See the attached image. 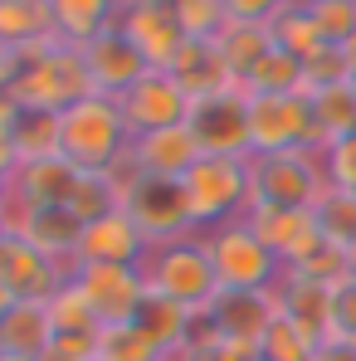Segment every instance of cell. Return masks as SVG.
Masks as SVG:
<instances>
[{
	"label": "cell",
	"instance_id": "8d00e7d4",
	"mask_svg": "<svg viewBox=\"0 0 356 361\" xmlns=\"http://www.w3.org/2000/svg\"><path fill=\"white\" fill-rule=\"evenodd\" d=\"M180 25H185V39H215L230 25V10H225V0H185Z\"/></svg>",
	"mask_w": 356,
	"mask_h": 361
},
{
	"label": "cell",
	"instance_id": "bcb514c9",
	"mask_svg": "<svg viewBox=\"0 0 356 361\" xmlns=\"http://www.w3.org/2000/svg\"><path fill=\"white\" fill-rule=\"evenodd\" d=\"M15 302H20V298H15V293H10V288H5V279H0V317H5V312H10V307H15Z\"/></svg>",
	"mask_w": 356,
	"mask_h": 361
},
{
	"label": "cell",
	"instance_id": "ffe728a7",
	"mask_svg": "<svg viewBox=\"0 0 356 361\" xmlns=\"http://www.w3.org/2000/svg\"><path fill=\"white\" fill-rule=\"evenodd\" d=\"M274 302H278V312H283L293 327H302L312 342H327V332H332V288H327V283L283 274V279L274 283Z\"/></svg>",
	"mask_w": 356,
	"mask_h": 361
},
{
	"label": "cell",
	"instance_id": "52a82bcc",
	"mask_svg": "<svg viewBox=\"0 0 356 361\" xmlns=\"http://www.w3.org/2000/svg\"><path fill=\"white\" fill-rule=\"evenodd\" d=\"M73 288L88 298V307L98 312L103 327H118V322H137L142 302H147V274L132 269V264H73L68 269Z\"/></svg>",
	"mask_w": 356,
	"mask_h": 361
},
{
	"label": "cell",
	"instance_id": "9a60e30c",
	"mask_svg": "<svg viewBox=\"0 0 356 361\" xmlns=\"http://www.w3.org/2000/svg\"><path fill=\"white\" fill-rule=\"evenodd\" d=\"M147 254H152L147 235L137 230V220L118 205V210H108V215H98V220L83 225V240H78V259L73 264H132V269H142Z\"/></svg>",
	"mask_w": 356,
	"mask_h": 361
},
{
	"label": "cell",
	"instance_id": "ba28073f",
	"mask_svg": "<svg viewBox=\"0 0 356 361\" xmlns=\"http://www.w3.org/2000/svg\"><path fill=\"white\" fill-rule=\"evenodd\" d=\"M118 103H122V118L132 127V137H147V132H161V127H180V122H190V108H195L171 68H147Z\"/></svg>",
	"mask_w": 356,
	"mask_h": 361
},
{
	"label": "cell",
	"instance_id": "f1b7e54d",
	"mask_svg": "<svg viewBox=\"0 0 356 361\" xmlns=\"http://www.w3.org/2000/svg\"><path fill=\"white\" fill-rule=\"evenodd\" d=\"M244 93H302V59L274 44L244 78Z\"/></svg>",
	"mask_w": 356,
	"mask_h": 361
},
{
	"label": "cell",
	"instance_id": "ac0fdd59",
	"mask_svg": "<svg viewBox=\"0 0 356 361\" xmlns=\"http://www.w3.org/2000/svg\"><path fill=\"white\" fill-rule=\"evenodd\" d=\"M132 157L142 161V171H147L152 180H180L205 152H200L190 122H180V127H161V132L132 137Z\"/></svg>",
	"mask_w": 356,
	"mask_h": 361
},
{
	"label": "cell",
	"instance_id": "7dc6e473",
	"mask_svg": "<svg viewBox=\"0 0 356 361\" xmlns=\"http://www.w3.org/2000/svg\"><path fill=\"white\" fill-rule=\"evenodd\" d=\"M0 361H35V357H15V352H0Z\"/></svg>",
	"mask_w": 356,
	"mask_h": 361
},
{
	"label": "cell",
	"instance_id": "4dcf8cb0",
	"mask_svg": "<svg viewBox=\"0 0 356 361\" xmlns=\"http://www.w3.org/2000/svg\"><path fill=\"white\" fill-rule=\"evenodd\" d=\"M93 361H161V352L152 347V337L137 322H118V327H103L98 332Z\"/></svg>",
	"mask_w": 356,
	"mask_h": 361
},
{
	"label": "cell",
	"instance_id": "3957f363",
	"mask_svg": "<svg viewBox=\"0 0 356 361\" xmlns=\"http://www.w3.org/2000/svg\"><path fill=\"white\" fill-rule=\"evenodd\" d=\"M180 190H185V205H190V225L205 235L225 220H239L254 200V185H249V161L239 157H200L185 176H180Z\"/></svg>",
	"mask_w": 356,
	"mask_h": 361
},
{
	"label": "cell",
	"instance_id": "816d5d0a",
	"mask_svg": "<svg viewBox=\"0 0 356 361\" xmlns=\"http://www.w3.org/2000/svg\"><path fill=\"white\" fill-rule=\"evenodd\" d=\"M254 361H264V357H254Z\"/></svg>",
	"mask_w": 356,
	"mask_h": 361
},
{
	"label": "cell",
	"instance_id": "30bf717a",
	"mask_svg": "<svg viewBox=\"0 0 356 361\" xmlns=\"http://www.w3.org/2000/svg\"><path fill=\"white\" fill-rule=\"evenodd\" d=\"M122 35L137 44V54L152 63V68H171L176 54L185 49V25H180V10L166 0H132L122 5Z\"/></svg>",
	"mask_w": 356,
	"mask_h": 361
},
{
	"label": "cell",
	"instance_id": "f907efd6",
	"mask_svg": "<svg viewBox=\"0 0 356 361\" xmlns=\"http://www.w3.org/2000/svg\"><path fill=\"white\" fill-rule=\"evenodd\" d=\"M122 5H132V0H122Z\"/></svg>",
	"mask_w": 356,
	"mask_h": 361
},
{
	"label": "cell",
	"instance_id": "d4e9b609",
	"mask_svg": "<svg viewBox=\"0 0 356 361\" xmlns=\"http://www.w3.org/2000/svg\"><path fill=\"white\" fill-rule=\"evenodd\" d=\"M215 49H220V59H225V68H230V78L244 88V78L254 73V63L274 49V35H269V25H244V20H230V25L215 35Z\"/></svg>",
	"mask_w": 356,
	"mask_h": 361
},
{
	"label": "cell",
	"instance_id": "2e32d148",
	"mask_svg": "<svg viewBox=\"0 0 356 361\" xmlns=\"http://www.w3.org/2000/svg\"><path fill=\"white\" fill-rule=\"evenodd\" d=\"M83 63H88V83L93 93H108V98H122L152 63L137 54V44L122 35V25H113L108 35H98L93 44H83Z\"/></svg>",
	"mask_w": 356,
	"mask_h": 361
},
{
	"label": "cell",
	"instance_id": "cb8c5ba5",
	"mask_svg": "<svg viewBox=\"0 0 356 361\" xmlns=\"http://www.w3.org/2000/svg\"><path fill=\"white\" fill-rule=\"evenodd\" d=\"M54 342V322H49V307L44 302H15L5 317H0V352H15V357H44Z\"/></svg>",
	"mask_w": 356,
	"mask_h": 361
},
{
	"label": "cell",
	"instance_id": "9c48e42d",
	"mask_svg": "<svg viewBox=\"0 0 356 361\" xmlns=\"http://www.w3.org/2000/svg\"><path fill=\"white\" fill-rule=\"evenodd\" d=\"M190 132H195L205 157H239V161H249L254 157V142H249V93L244 88H225L215 98H200L190 108Z\"/></svg>",
	"mask_w": 356,
	"mask_h": 361
},
{
	"label": "cell",
	"instance_id": "83f0119b",
	"mask_svg": "<svg viewBox=\"0 0 356 361\" xmlns=\"http://www.w3.org/2000/svg\"><path fill=\"white\" fill-rule=\"evenodd\" d=\"M269 35H274V44L278 49H288L293 59H312L317 49H322V35H317V25H312V15H307V0H293L274 25H269Z\"/></svg>",
	"mask_w": 356,
	"mask_h": 361
},
{
	"label": "cell",
	"instance_id": "d6a6232c",
	"mask_svg": "<svg viewBox=\"0 0 356 361\" xmlns=\"http://www.w3.org/2000/svg\"><path fill=\"white\" fill-rule=\"evenodd\" d=\"M317 347H322V342H312V337H307L302 327H293L283 312H274V322H269V332H264V342H259V357L264 361H312Z\"/></svg>",
	"mask_w": 356,
	"mask_h": 361
},
{
	"label": "cell",
	"instance_id": "8fae6325",
	"mask_svg": "<svg viewBox=\"0 0 356 361\" xmlns=\"http://www.w3.org/2000/svg\"><path fill=\"white\" fill-rule=\"evenodd\" d=\"M0 279H5V288L20 302H49L63 283H68V264L39 254L25 235L10 230V235L0 240Z\"/></svg>",
	"mask_w": 356,
	"mask_h": 361
},
{
	"label": "cell",
	"instance_id": "f35d334b",
	"mask_svg": "<svg viewBox=\"0 0 356 361\" xmlns=\"http://www.w3.org/2000/svg\"><path fill=\"white\" fill-rule=\"evenodd\" d=\"M68 210L88 225V220H98V215H108V210H118V200H113V190H108V180L103 176H83L78 185V195L68 200Z\"/></svg>",
	"mask_w": 356,
	"mask_h": 361
},
{
	"label": "cell",
	"instance_id": "5bb4252c",
	"mask_svg": "<svg viewBox=\"0 0 356 361\" xmlns=\"http://www.w3.org/2000/svg\"><path fill=\"white\" fill-rule=\"evenodd\" d=\"M5 220H10L15 235H25L39 254H49V259H59V264L73 269L78 240H83V220L68 205H20V200H10Z\"/></svg>",
	"mask_w": 356,
	"mask_h": 361
},
{
	"label": "cell",
	"instance_id": "74e56055",
	"mask_svg": "<svg viewBox=\"0 0 356 361\" xmlns=\"http://www.w3.org/2000/svg\"><path fill=\"white\" fill-rule=\"evenodd\" d=\"M322 166H327V180H332V190H342V195H356V137H342V142H332V147L322 152Z\"/></svg>",
	"mask_w": 356,
	"mask_h": 361
},
{
	"label": "cell",
	"instance_id": "681fc988",
	"mask_svg": "<svg viewBox=\"0 0 356 361\" xmlns=\"http://www.w3.org/2000/svg\"><path fill=\"white\" fill-rule=\"evenodd\" d=\"M352 88H356V63H352Z\"/></svg>",
	"mask_w": 356,
	"mask_h": 361
},
{
	"label": "cell",
	"instance_id": "f546056e",
	"mask_svg": "<svg viewBox=\"0 0 356 361\" xmlns=\"http://www.w3.org/2000/svg\"><path fill=\"white\" fill-rule=\"evenodd\" d=\"M44 307H49L54 337H59V332H63V337H98V332H103L98 312H93V307H88V298L73 288V279H68V283H63V288L44 302Z\"/></svg>",
	"mask_w": 356,
	"mask_h": 361
},
{
	"label": "cell",
	"instance_id": "e575fe53",
	"mask_svg": "<svg viewBox=\"0 0 356 361\" xmlns=\"http://www.w3.org/2000/svg\"><path fill=\"white\" fill-rule=\"evenodd\" d=\"M317 230L327 235V240H337L342 249H352L356 244V195H342V190H327L322 200H317Z\"/></svg>",
	"mask_w": 356,
	"mask_h": 361
},
{
	"label": "cell",
	"instance_id": "4fadbf2b",
	"mask_svg": "<svg viewBox=\"0 0 356 361\" xmlns=\"http://www.w3.org/2000/svg\"><path fill=\"white\" fill-rule=\"evenodd\" d=\"M132 220H137V230L147 235V244L156 249V244H171L180 235H195V225H190V205H185V190H180V180H142L137 185V195L122 205Z\"/></svg>",
	"mask_w": 356,
	"mask_h": 361
},
{
	"label": "cell",
	"instance_id": "7c38bea8",
	"mask_svg": "<svg viewBox=\"0 0 356 361\" xmlns=\"http://www.w3.org/2000/svg\"><path fill=\"white\" fill-rule=\"evenodd\" d=\"M215 332H220V347H244V352H259L278 302H274V288H254V293H239V288H220L215 302L205 307Z\"/></svg>",
	"mask_w": 356,
	"mask_h": 361
},
{
	"label": "cell",
	"instance_id": "7bdbcfd3",
	"mask_svg": "<svg viewBox=\"0 0 356 361\" xmlns=\"http://www.w3.org/2000/svg\"><path fill=\"white\" fill-rule=\"evenodd\" d=\"M312 361H356V342H342V337H327L322 347H317V357Z\"/></svg>",
	"mask_w": 356,
	"mask_h": 361
},
{
	"label": "cell",
	"instance_id": "484cf974",
	"mask_svg": "<svg viewBox=\"0 0 356 361\" xmlns=\"http://www.w3.org/2000/svg\"><path fill=\"white\" fill-rule=\"evenodd\" d=\"M312 103V127H317V147L327 152L332 142L356 137V88L352 83H337V88H317L307 93Z\"/></svg>",
	"mask_w": 356,
	"mask_h": 361
},
{
	"label": "cell",
	"instance_id": "4316f807",
	"mask_svg": "<svg viewBox=\"0 0 356 361\" xmlns=\"http://www.w3.org/2000/svg\"><path fill=\"white\" fill-rule=\"evenodd\" d=\"M137 327L152 337V347L166 357V352H176L180 342H185V327H190V312L180 307V302L161 298V293H147L142 302V312H137Z\"/></svg>",
	"mask_w": 356,
	"mask_h": 361
},
{
	"label": "cell",
	"instance_id": "6da1fadb",
	"mask_svg": "<svg viewBox=\"0 0 356 361\" xmlns=\"http://www.w3.org/2000/svg\"><path fill=\"white\" fill-rule=\"evenodd\" d=\"M122 152H132V127L122 118V103L108 93H88L78 103H68L59 113V157L73 161L78 171L98 176L118 161Z\"/></svg>",
	"mask_w": 356,
	"mask_h": 361
},
{
	"label": "cell",
	"instance_id": "c3c4849f",
	"mask_svg": "<svg viewBox=\"0 0 356 361\" xmlns=\"http://www.w3.org/2000/svg\"><path fill=\"white\" fill-rule=\"evenodd\" d=\"M166 5H176V10H180V5H185V0H166Z\"/></svg>",
	"mask_w": 356,
	"mask_h": 361
},
{
	"label": "cell",
	"instance_id": "7a4b0ae2",
	"mask_svg": "<svg viewBox=\"0 0 356 361\" xmlns=\"http://www.w3.org/2000/svg\"><path fill=\"white\" fill-rule=\"evenodd\" d=\"M147 274V288L161 293V298L180 302L185 312H205L215 293H220V274H215V259H210V244L205 235H180L171 244H156L142 264Z\"/></svg>",
	"mask_w": 356,
	"mask_h": 361
},
{
	"label": "cell",
	"instance_id": "d6986e66",
	"mask_svg": "<svg viewBox=\"0 0 356 361\" xmlns=\"http://www.w3.org/2000/svg\"><path fill=\"white\" fill-rule=\"evenodd\" d=\"M88 171H78L63 157H39V161H20L15 166V200L20 205H68L78 195Z\"/></svg>",
	"mask_w": 356,
	"mask_h": 361
},
{
	"label": "cell",
	"instance_id": "277c9868",
	"mask_svg": "<svg viewBox=\"0 0 356 361\" xmlns=\"http://www.w3.org/2000/svg\"><path fill=\"white\" fill-rule=\"evenodd\" d=\"M210 244V259H215V274H220V288H239V293H254V288H274L283 279V259L249 230V220H225L215 230H205Z\"/></svg>",
	"mask_w": 356,
	"mask_h": 361
},
{
	"label": "cell",
	"instance_id": "d590c367",
	"mask_svg": "<svg viewBox=\"0 0 356 361\" xmlns=\"http://www.w3.org/2000/svg\"><path fill=\"white\" fill-rule=\"evenodd\" d=\"M337 83H352V59H347V49H337V44H322L312 59L302 63V93L337 88Z\"/></svg>",
	"mask_w": 356,
	"mask_h": 361
},
{
	"label": "cell",
	"instance_id": "7402d4cb",
	"mask_svg": "<svg viewBox=\"0 0 356 361\" xmlns=\"http://www.w3.org/2000/svg\"><path fill=\"white\" fill-rule=\"evenodd\" d=\"M49 39H59L49 0H0V44L5 49L20 54V49L49 44Z\"/></svg>",
	"mask_w": 356,
	"mask_h": 361
},
{
	"label": "cell",
	"instance_id": "60d3db41",
	"mask_svg": "<svg viewBox=\"0 0 356 361\" xmlns=\"http://www.w3.org/2000/svg\"><path fill=\"white\" fill-rule=\"evenodd\" d=\"M98 176L108 180V190H113V200H118V205H127V200L137 195V185L147 180V171H142V161H137L132 152H122L118 161H113L108 171H98Z\"/></svg>",
	"mask_w": 356,
	"mask_h": 361
},
{
	"label": "cell",
	"instance_id": "1f68e13d",
	"mask_svg": "<svg viewBox=\"0 0 356 361\" xmlns=\"http://www.w3.org/2000/svg\"><path fill=\"white\" fill-rule=\"evenodd\" d=\"M15 147H20V161L59 157V113L25 108V118L15 122Z\"/></svg>",
	"mask_w": 356,
	"mask_h": 361
},
{
	"label": "cell",
	"instance_id": "5b68a950",
	"mask_svg": "<svg viewBox=\"0 0 356 361\" xmlns=\"http://www.w3.org/2000/svg\"><path fill=\"white\" fill-rule=\"evenodd\" d=\"M249 185L254 200L269 205H293V210H317V200L332 190L322 152H278V157H249Z\"/></svg>",
	"mask_w": 356,
	"mask_h": 361
},
{
	"label": "cell",
	"instance_id": "836d02e7",
	"mask_svg": "<svg viewBox=\"0 0 356 361\" xmlns=\"http://www.w3.org/2000/svg\"><path fill=\"white\" fill-rule=\"evenodd\" d=\"M307 15H312L322 44L347 49L356 39V0H307Z\"/></svg>",
	"mask_w": 356,
	"mask_h": 361
},
{
	"label": "cell",
	"instance_id": "ee69618b",
	"mask_svg": "<svg viewBox=\"0 0 356 361\" xmlns=\"http://www.w3.org/2000/svg\"><path fill=\"white\" fill-rule=\"evenodd\" d=\"M25 118V103L15 93H0V132H15V122Z\"/></svg>",
	"mask_w": 356,
	"mask_h": 361
},
{
	"label": "cell",
	"instance_id": "b9f144b4",
	"mask_svg": "<svg viewBox=\"0 0 356 361\" xmlns=\"http://www.w3.org/2000/svg\"><path fill=\"white\" fill-rule=\"evenodd\" d=\"M293 0H225L230 20H244V25H274Z\"/></svg>",
	"mask_w": 356,
	"mask_h": 361
},
{
	"label": "cell",
	"instance_id": "603a6c76",
	"mask_svg": "<svg viewBox=\"0 0 356 361\" xmlns=\"http://www.w3.org/2000/svg\"><path fill=\"white\" fill-rule=\"evenodd\" d=\"M54 5V25H59L63 44H93L98 35H108L122 20V0H49Z\"/></svg>",
	"mask_w": 356,
	"mask_h": 361
},
{
	"label": "cell",
	"instance_id": "e0dca14e",
	"mask_svg": "<svg viewBox=\"0 0 356 361\" xmlns=\"http://www.w3.org/2000/svg\"><path fill=\"white\" fill-rule=\"evenodd\" d=\"M244 220H249V230H254L259 240H264L269 249H274V254H278V259H283V269H288L297 254H302L307 244L322 235V230H317V215H312V210H293V205H269V200H249Z\"/></svg>",
	"mask_w": 356,
	"mask_h": 361
},
{
	"label": "cell",
	"instance_id": "8992f818",
	"mask_svg": "<svg viewBox=\"0 0 356 361\" xmlns=\"http://www.w3.org/2000/svg\"><path fill=\"white\" fill-rule=\"evenodd\" d=\"M249 142H254V157L307 152V147L322 152L307 93H249Z\"/></svg>",
	"mask_w": 356,
	"mask_h": 361
},
{
	"label": "cell",
	"instance_id": "44dd1931",
	"mask_svg": "<svg viewBox=\"0 0 356 361\" xmlns=\"http://www.w3.org/2000/svg\"><path fill=\"white\" fill-rule=\"evenodd\" d=\"M171 73L180 78V88L190 93V103L215 98L225 88H239L235 78H230V68H225V59H220V49H215V39H185V49L171 63Z\"/></svg>",
	"mask_w": 356,
	"mask_h": 361
},
{
	"label": "cell",
	"instance_id": "ab89813d",
	"mask_svg": "<svg viewBox=\"0 0 356 361\" xmlns=\"http://www.w3.org/2000/svg\"><path fill=\"white\" fill-rule=\"evenodd\" d=\"M327 337L356 342V274H347V279L332 288V332H327Z\"/></svg>",
	"mask_w": 356,
	"mask_h": 361
},
{
	"label": "cell",
	"instance_id": "f6af8a7d",
	"mask_svg": "<svg viewBox=\"0 0 356 361\" xmlns=\"http://www.w3.org/2000/svg\"><path fill=\"white\" fill-rule=\"evenodd\" d=\"M10 200H15V176H0V215L10 210Z\"/></svg>",
	"mask_w": 356,
	"mask_h": 361
}]
</instances>
